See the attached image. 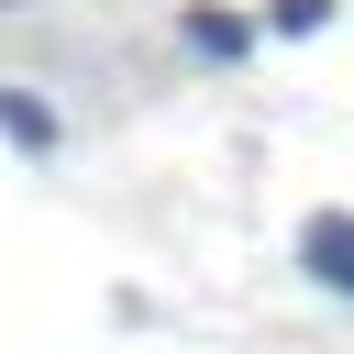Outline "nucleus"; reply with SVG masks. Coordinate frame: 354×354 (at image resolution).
Instances as JSON below:
<instances>
[{"label": "nucleus", "mask_w": 354, "mask_h": 354, "mask_svg": "<svg viewBox=\"0 0 354 354\" xmlns=\"http://www.w3.org/2000/svg\"><path fill=\"white\" fill-rule=\"evenodd\" d=\"M299 266H310L332 299H354V221H343V210H310V232H299Z\"/></svg>", "instance_id": "obj_1"}, {"label": "nucleus", "mask_w": 354, "mask_h": 354, "mask_svg": "<svg viewBox=\"0 0 354 354\" xmlns=\"http://www.w3.org/2000/svg\"><path fill=\"white\" fill-rule=\"evenodd\" d=\"M177 33H188V55H210V66H243V55H254V22H232V11H177Z\"/></svg>", "instance_id": "obj_2"}, {"label": "nucleus", "mask_w": 354, "mask_h": 354, "mask_svg": "<svg viewBox=\"0 0 354 354\" xmlns=\"http://www.w3.org/2000/svg\"><path fill=\"white\" fill-rule=\"evenodd\" d=\"M0 133H11L22 155H55V111H44L33 88H0Z\"/></svg>", "instance_id": "obj_3"}, {"label": "nucleus", "mask_w": 354, "mask_h": 354, "mask_svg": "<svg viewBox=\"0 0 354 354\" xmlns=\"http://www.w3.org/2000/svg\"><path fill=\"white\" fill-rule=\"evenodd\" d=\"M266 22H277V33H321V22H332V0H266Z\"/></svg>", "instance_id": "obj_4"}]
</instances>
